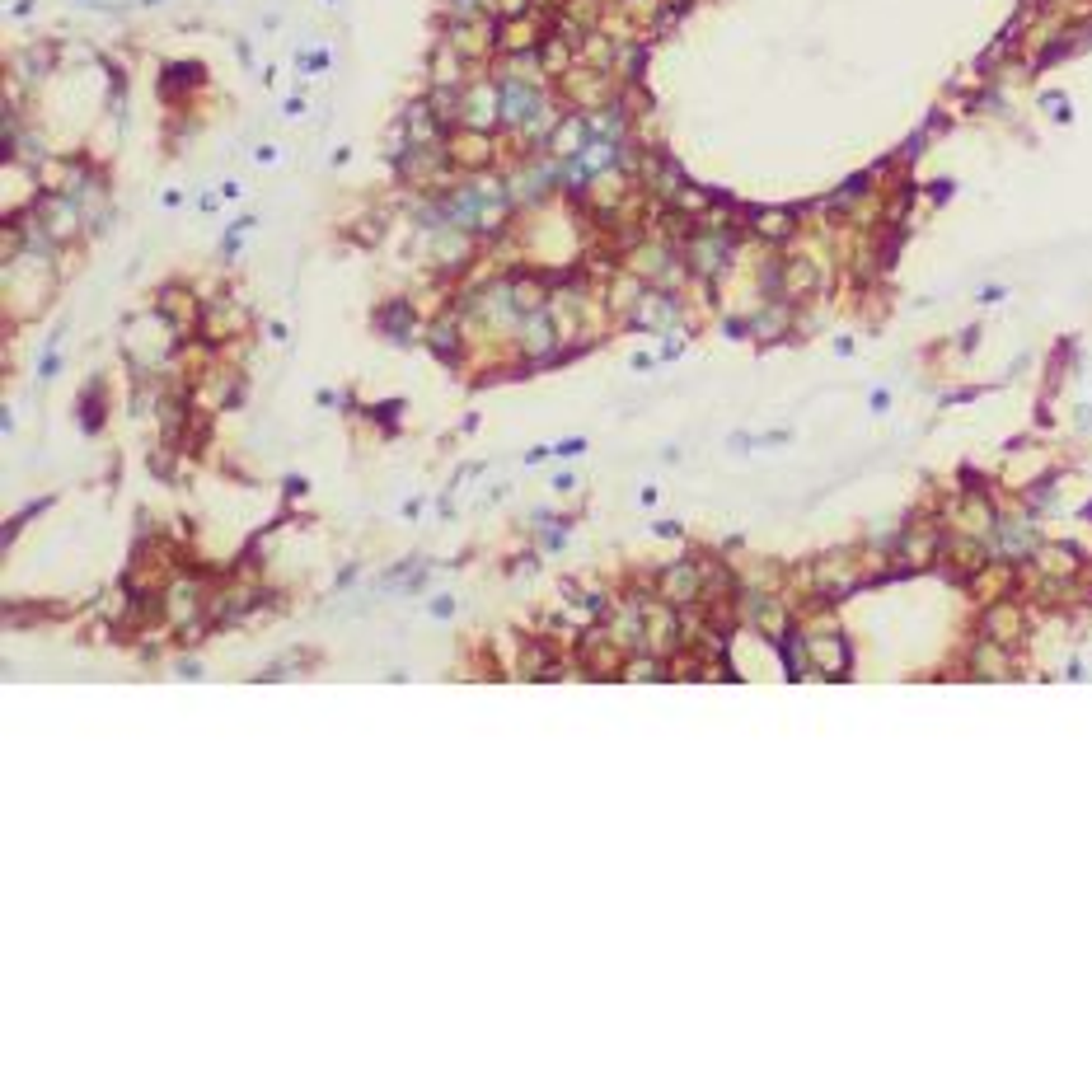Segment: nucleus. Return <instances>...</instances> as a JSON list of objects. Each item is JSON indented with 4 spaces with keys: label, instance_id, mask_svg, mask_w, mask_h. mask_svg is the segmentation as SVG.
<instances>
[{
    "label": "nucleus",
    "instance_id": "1",
    "mask_svg": "<svg viewBox=\"0 0 1092 1092\" xmlns=\"http://www.w3.org/2000/svg\"><path fill=\"white\" fill-rule=\"evenodd\" d=\"M497 109H502V122L525 127V122H535V113H545V99H540V90H535V85H525V80H506V85L497 90Z\"/></svg>",
    "mask_w": 1092,
    "mask_h": 1092
},
{
    "label": "nucleus",
    "instance_id": "2",
    "mask_svg": "<svg viewBox=\"0 0 1092 1092\" xmlns=\"http://www.w3.org/2000/svg\"><path fill=\"white\" fill-rule=\"evenodd\" d=\"M661 591H666V601H690V596H699V591H704V577H699V567L680 563V567H670V572H666Z\"/></svg>",
    "mask_w": 1092,
    "mask_h": 1092
},
{
    "label": "nucleus",
    "instance_id": "3",
    "mask_svg": "<svg viewBox=\"0 0 1092 1092\" xmlns=\"http://www.w3.org/2000/svg\"><path fill=\"white\" fill-rule=\"evenodd\" d=\"M633 324H638V328L675 324V300H670V296H643V305L633 310Z\"/></svg>",
    "mask_w": 1092,
    "mask_h": 1092
},
{
    "label": "nucleus",
    "instance_id": "4",
    "mask_svg": "<svg viewBox=\"0 0 1092 1092\" xmlns=\"http://www.w3.org/2000/svg\"><path fill=\"white\" fill-rule=\"evenodd\" d=\"M812 656H816L830 675H844V643H839V638H816V643H812Z\"/></svg>",
    "mask_w": 1092,
    "mask_h": 1092
},
{
    "label": "nucleus",
    "instance_id": "5",
    "mask_svg": "<svg viewBox=\"0 0 1092 1092\" xmlns=\"http://www.w3.org/2000/svg\"><path fill=\"white\" fill-rule=\"evenodd\" d=\"M381 328H389V338H394V342H403V338H408V328H413V310H408V305H389V310L381 315Z\"/></svg>",
    "mask_w": 1092,
    "mask_h": 1092
},
{
    "label": "nucleus",
    "instance_id": "6",
    "mask_svg": "<svg viewBox=\"0 0 1092 1092\" xmlns=\"http://www.w3.org/2000/svg\"><path fill=\"white\" fill-rule=\"evenodd\" d=\"M432 347H437V357L455 361V328H450V324H437V328H432Z\"/></svg>",
    "mask_w": 1092,
    "mask_h": 1092
},
{
    "label": "nucleus",
    "instance_id": "7",
    "mask_svg": "<svg viewBox=\"0 0 1092 1092\" xmlns=\"http://www.w3.org/2000/svg\"><path fill=\"white\" fill-rule=\"evenodd\" d=\"M427 614H432V619H450V614H455V596H432Z\"/></svg>",
    "mask_w": 1092,
    "mask_h": 1092
},
{
    "label": "nucleus",
    "instance_id": "8",
    "mask_svg": "<svg viewBox=\"0 0 1092 1092\" xmlns=\"http://www.w3.org/2000/svg\"><path fill=\"white\" fill-rule=\"evenodd\" d=\"M760 230H765V235H788V216H773V212H769V216H760Z\"/></svg>",
    "mask_w": 1092,
    "mask_h": 1092
},
{
    "label": "nucleus",
    "instance_id": "9",
    "mask_svg": "<svg viewBox=\"0 0 1092 1092\" xmlns=\"http://www.w3.org/2000/svg\"><path fill=\"white\" fill-rule=\"evenodd\" d=\"M582 450H587L582 441H563V445H558V455H582Z\"/></svg>",
    "mask_w": 1092,
    "mask_h": 1092
},
{
    "label": "nucleus",
    "instance_id": "10",
    "mask_svg": "<svg viewBox=\"0 0 1092 1092\" xmlns=\"http://www.w3.org/2000/svg\"><path fill=\"white\" fill-rule=\"evenodd\" d=\"M178 675H202V661H178Z\"/></svg>",
    "mask_w": 1092,
    "mask_h": 1092
},
{
    "label": "nucleus",
    "instance_id": "11",
    "mask_svg": "<svg viewBox=\"0 0 1092 1092\" xmlns=\"http://www.w3.org/2000/svg\"><path fill=\"white\" fill-rule=\"evenodd\" d=\"M540 545H545V548H563V530H548V535L540 540Z\"/></svg>",
    "mask_w": 1092,
    "mask_h": 1092
}]
</instances>
